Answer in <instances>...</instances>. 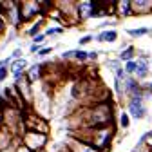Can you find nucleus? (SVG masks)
<instances>
[{
	"label": "nucleus",
	"mask_w": 152,
	"mask_h": 152,
	"mask_svg": "<svg viewBox=\"0 0 152 152\" xmlns=\"http://www.w3.org/2000/svg\"><path fill=\"white\" fill-rule=\"evenodd\" d=\"M74 56L78 60H85L87 58V53H83V51H74Z\"/></svg>",
	"instance_id": "1a4fd4ad"
},
{
	"label": "nucleus",
	"mask_w": 152,
	"mask_h": 152,
	"mask_svg": "<svg viewBox=\"0 0 152 152\" xmlns=\"http://www.w3.org/2000/svg\"><path fill=\"white\" fill-rule=\"evenodd\" d=\"M121 127H129V116L127 114H121Z\"/></svg>",
	"instance_id": "9d476101"
},
{
	"label": "nucleus",
	"mask_w": 152,
	"mask_h": 152,
	"mask_svg": "<svg viewBox=\"0 0 152 152\" xmlns=\"http://www.w3.org/2000/svg\"><path fill=\"white\" fill-rule=\"evenodd\" d=\"M120 11H123V13H125V15H127V13H129V2H125V4H123V6H121V4H120Z\"/></svg>",
	"instance_id": "ddd939ff"
},
{
	"label": "nucleus",
	"mask_w": 152,
	"mask_h": 152,
	"mask_svg": "<svg viewBox=\"0 0 152 152\" xmlns=\"http://www.w3.org/2000/svg\"><path fill=\"white\" fill-rule=\"evenodd\" d=\"M38 29H40V26L36 24V26H33V27L27 31V34H29V36H36V34H38Z\"/></svg>",
	"instance_id": "6e6552de"
},
{
	"label": "nucleus",
	"mask_w": 152,
	"mask_h": 152,
	"mask_svg": "<svg viewBox=\"0 0 152 152\" xmlns=\"http://www.w3.org/2000/svg\"><path fill=\"white\" fill-rule=\"evenodd\" d=\"M118 38V33L116 31H105L102 34H98V40H107V42H114Z\"/></svg>",
	"instance_id": "7ed1b4c3"
},
{
	"label": "nucleus",
	"mask_w": 152,
	"mask_h": 152,
	"mask_svg": "<svg viewBox=\"0 0 152 152\" xmlns=\"http://www.w3.org/2000/svg\"><path fill=\"white\" fill-rule=\"evenodd\" d=\"M49 53H51V47H45V49H40V51H38V54H40V56L49 54Z\"/></svg>",
	"instance_id": "2eb2a0df"
},
{
	"label": "nucleus",
	"mask_w": 152,
	"mask_h": 152,
	"mask_svg": "<svg viewBox=\"0 0 152 152\" xmlns=\"http://www.w3.org/2000/svg\"><path fill=\"white\" fill-rule=\"evenodd\" d=\"M140 78H145L147 76V64L145 62H136V71H134Z\"/></svg>",
	"instance_id": "20e7f679"
},
{
	"label": "nucleus",
	"mask_w": 152,
	"mask_h": 152,
	"mask_svg": "<svg viewBox=\"0 0 152 152\" xmlns=\"http://www.w3.org/2000/svg\"><path fill=\"white\" fill-rule=\"evenodd\" d=\"M116 76H118V80H120V78L123 80V78H125V71H123V69H118V71H116Z\"/></svg>",
	"instance_id": "4468645a"
},
{
	"label": "nucleus",
	"mask_w": 152,
	"mask_h": 152,
	"mask_svg": "<svg viewBox=\"0 0 152 152\" xmlns=\"http://www.w3.org/2000/svg\"><path fill=\"white\" fill-rule=\"evenodd\" d=\"M130 54H132V49H127V51L121 54V60H129V58H130Z\"/></svg>",
	"instance_id": "9b49d317"
},
{
	"label": "nucleus",
	"mask_w": 152,
	"mask_h": 152,
	"mask_svg": "<svg viewBox=\"0 0 152 152\" xmlns=\"http://www.w3.org/2000/svg\"><path fill=\"white\" fill-rule=\"evenodd\" d=\"M91 38H92V36H83V38H82V44H87V42H91Z\"/></svg>",
	"instance_id": "aec40b11"
},
{
	"label": "nucleus",
	"mask_w": 152,
	"mask_h": 152,
	"mask_svg": "<svg viewBox=\"0 0 152 152\" xmlns=\"http://www.w3.org/2000/svg\"><path fill=\"white\" fill-rule=\"evenodd\" d=\"M125 71H127V72H134V71H136V62H134V60H129L127 65H125Z\"/></svg>",
	"instance_id": "0eeeda50"
},
{
	"label": "nucleus",
	"mask_w": 152,
	"mask_h": 152,
	"mask_svg": "<svg viewBox=\"0 0 152 152\" xmlns=\"http://www.w3.org/2000/svg\"><path fill=\"white\" fill-rule=\"evenodd\" d=\"M16 56H22V49H15V53H13V56H11V60L16 58Z\"/></svg>",
	"instance_id": "f3484780"
},
{
	"label": "nucleus",
	"mask_w": 152,
	"mask_h": 152,
	"mask_svg": "<svg viewBox=\"0 0 152 152\" xmlns=\"http://www.w3.org/2000/svg\"><path fill=\"white\" fill-rule=\"evenodd\" d=\"M42 40H44V34H36V36H34V44H36V45L40 44Z\"/></svg>",
	"instance_id": "dca6fc26"
},
{
	"label": "nucleus",
	"mask_w": 152,
	"mask_h": 152,
	"mask_svg": "<svg viewBox=\"0 0 152 152\" xmlns=\"http://www.w3.org/2000/svg\"><path fill=\"white\" fill-rule=\"evenodd\" d=\"M9 76V65H4V67H0V82H4L6 78Z\"/></svg>",
	"instance_id": "423d86ee"
},
{
	"label": "nucleus",
	"mask_w": 152,
	"mask_h": 152,
	"mask_svg": "<svg viewBox=\"0 0 152 152\" xmlns=\"http://www.w3.org/2000/svg\"><path fill=\"white\" fill-rule=\"evenodd\" d=\"M11 58H6V60H0V67H4V65H9Z\"/></svg>",
	"instance_id": "6ab92c4d"
},
{
	"label": "nucleus",
	"mask_w": 152,
	"mask_h": 152,
	"mask_svg": "<svg viewBox=\"0 0 152 152\" xmlns=\"http://www.w3.org/2000/svg\"><path fill=\"white\" fill-rule=\"evenodd\" d=\"M148 33V29L147 27H140V29H129V34L130 36H136V38H140V36H143V34H147Z\"/></svg>",
	"instance_id": "39448f33"
},
{
	"label": "nucleus",
	"mask_w": 152,
	"mask_h": 152,
	"mask_svg": "<svg viewBox=\"0 0 152 152\" xmlns=\"http://www.w3.org/2000/svg\"><path fill=\"white\" fill-rule=\"evenodd\" d=\"M129 110H130V114H132V116H134V118H143L145 116V107H143V103H141V98L138 96V98H134V100H132L130 103H129Z\"/></svg>",
	"instance_id": "f257e3e1"
},
{
	"label": "nucleus",
	"mask_w": 152,
	"mask_h": 152,
	"mask_svg": "<svg viewBox=\"0 0 152 152\" xmlns=\"http://www.w3.org/2000/svg\"><path fill=\"white\" fill-rule=\"evenodd\" d=\"M29 51H31V53H38V51H40V45H36V44H33Z\"/></svg>",
	"instance_id": "a211bd4d"
},
{
	"label": "nucleus",
	"mask_w": 152,
	"mask_h": 152,
	"mask_svg": "<svg viewBox=\"0 0 152 152\" xmlns=\"http://www.w3.org/2000/svg\"><path fill=\"white\" fill-rule=\"evenodd\" d=\"M56 33H62L60 27H53V29H47V34H56Z\"/></svg>",
	"instance_id": "f8f14e48"
},
{
	"label": "nucleus",
	"mask_w": 152,
	"mask_h": 152,
	"mask_svg": "<svg viewBox=\"0 0 152 152\" xmlns=\"http://www.w3.org/2000/svg\"><path fill=\"white\" fill-rule=\"evenodd\" d=\"M150 89H152V85H150Z\"/></svg>",
	"instance_id": "412c9836"
},
{
	"label": "nucleus",
	"mask_w": 152,
	"mask_h": 152,
	"mask_svg": "<svg viewBox=\"0 0 152 152\" xmlns=\"http://www.w3.org/2000/svg\"><path fill=\"white\" fill-rule=\"evenodd\" d=\"M26 67H27L26 60H13L11 65H9V72H13V74H24Z\"/></svg>",
	"instance_id": "f03ea898"
}]
</instances>
